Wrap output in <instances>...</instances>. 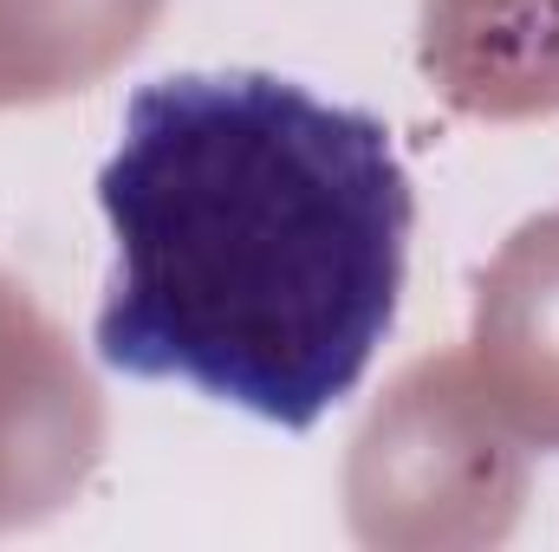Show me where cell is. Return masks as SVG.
<instances>
[{
    "mask_svg": "<svg viewBox=\"0 0 559 552\" xmlns=\"http://www.w3.org/2000/svg\"><path fill=\"white\" fill-rule=\"evenodd\" d=\"M98 208L118 241L98 358L293 435L365 384L417 228L384 118L274 72L143 85L98 169Z\"/></svg>",
    "mask_w": 559,
    "mask_h": 552,
    "instance_id": "cell-1",
    "label": "cell"
}]
</instances>
